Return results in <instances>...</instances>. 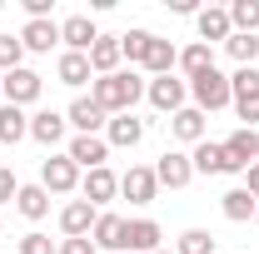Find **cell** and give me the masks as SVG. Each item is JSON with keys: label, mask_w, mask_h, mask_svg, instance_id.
Masks as SVG:
<instances>
[{"label": "cell", "mask_w": 259, "mask_h": 254, "mask_svg": "<svg viewBox=\"0 0 259 254\" xmlns=\"http://www.w3.org/2000/svg\"><path fill=\"white\" fill-rule=\"evenodd\" d=\"M140 95H145V80H140L135 70H115V75H100V80H90V100H95L110 120H115V115H130Z\"/></svg>", "instance_id": "1"}, {"label": "cell", "mask_w": 259, "mask_h": 254, "mask_svg": "<svg viewBox=\"0 0 259 254\" xmlns=\"http://www.w3.org/2000/svg\"><path fill=\"white\" fill-rule=\"evenodd\" d=\"M190 95H194V110H199V115H214V110L234 105L229 75H220V70H204V75H194V80H190Z\"/></svg>", "instance_id": "2"}, {"label": "cell", "mask_w": 259, "mask_h": 254, "mask_svg": "<svg viewBox=\"0 0 259 254\" xmlns=\"http://www.w3.org/2000/svg\"><path fill=\"white\" fill-rule=\"evenodd\" d=\"M40 90H45V80H40L35 70H25V65H20V70H10V75L0 80L5 105H20V110H25V105H35V100H40Z\"/></svg>", "instance_id": "3"}, {"label": "cell", "mask_w": 259, "mask_h": 254, "mask_svg": "<svg viewBox=\"0 0 259 254\" xmlns=\"http://www.w3.org/2000/svg\"><path fill=\"white\" fill-rule=\"evenodd\" d=\"M145 95H150V105H155V110H164V115H180V110H185V100H190V80L160 75V80H150V85H145Z\"/></svg>", "instance_id": "4"}, {"label": "cell", "mask_w": 259, "mask_h": 254, "mask_svg": "<svg viewBox=\"0 0 259 254\" xmlns=\"http://www.w3.org/2000/svg\"><path fill=\"white\" fill-rule=\"evenodd\" d=\"M40 185H45L50 194L80 190V170H75V159H70V155H50L45 164H40Z\"/></svg>", "instance_id": "5"}, {"label": "cell", "mask_w": 259, "mask_h": 254, "mask_svg": "<svg viewBox=\"0 0 259 254\" xmlns=\"http://www.w3.org/2000/svg\"><path fill=\"white\" fill-rule=\"evenodd\" d=\"M225 155H229V175H244L249 164H259V130H234L225 140Z\"/></svg>", "instance_id": "6"}, {"label": "cell", "mask_w": 259, "mask_h": 254, "mask_svg": "<svg viewBox=\"0 0 259 254\" xmlns=\"http://www.w3.org/2000/svg\"><path fill=\"white\" fill-rule=\"evenodd\" d=\"M120 194H125L130 204H150V199L160 194V180H155V170H150V164H130L125 175H120Z\"/></svg>", "instance_id": "7"}, {"label": "cell", "mask_w": 259, "mask_h": 254, "mask_svg": "<svg viewBox=\"0 0 259 254\" xmlns=\"http://www.w3.org/2000/svg\"><path fill=\"white\" fill-rule=\"evenodd\" d=\"M95 220H100V209L90 204V199H70L60 209V229H65V239H85L90 229H95Z\"/></svg>", "instance_id": "8"}, {"label": "cell", "mask_w": 259, "mask_h": 254, "mask_svg": "<svg viewBox=\"0 0 259 254\" xmlns=\"http://www.w3.org/2000/svg\"><path fill=\"white\" fill-rule=\"evenodd\" d=\"M65 155L75 159V170H100L110 159V145H105V135H75Z\"/></svg>", "instance_id": "9"}, {"label": "cell", "mask_w": 259, "mask_h": 254, "mask_svg": "<svg viewBox=\"0 0 259 254\" xmlns=\"http://www.w3.org/2000/svg\"><path fill=\"white\" fill-rule=\"evenodd\" d=\"M80 194H85V199L100 209V204H110V199L120 194V175H115L110 164H100V170H90V175L80 180Z\"/></svg>", "instance_id": "10"}, {"label": "cell", "mask_w": 259, "mask_h": 254, "mask_svg": "<svg viewBox=\"0 0 259 254\" xmlns=\"http://www.w3.org/2000/svg\"><path fill=\"white\" fill-rule=\"evenodd\" d=\"M155 180H160V185H169V190H185V185L194 180L190 155H180V150H164L160 164H155Z\"/></svg>", "instance_id": "11"}, {"label": "cell", "mask_w": 259, "mask_h": 254, "mask_svg": "<svg viewBox=\"0 0 259 254\" xmlns=\"http://www.w3.org/2000/svg\"><path fill=\"white\" fill-rule=\"evenodd\" d=\"M160 244V224L155 220H125V254H155Z\"/></svg>", "instance_id": "12"}, {"label": "cell", "mask_w": 259, "mask_h": 254, "mask_svg": "<svg viewBox=\"0 0 259 254\" xmlns=\"http://www.w3.org/2000/svg\"><path fill=\"white\" fill-rule=\"evenodd\" d=\"M60 40H65V50L90 55V45L100 40V30H95V20H90V15H70V20L60 25Z\"/></svg>", "instance_id": "13"}, {"label": "cell", "mask_w": 259, "mask_h": 254, "mask_svg": "<svg viewBox=\"0 0 259 254\" xmlns=\"http://www.w3.org/2000/svg\"><path fill=\"white\" fill-rule=\"evenodd\" d=\"M65 120L80 130V135H100V130L110 125V115H105V110H100V105H95L90 95H80V100H75V105L65 110Z\"/></svg>", "instance_id": "14"}, {"label": "cell", "mask_w": 259, "mask_h": 254, "mask_svg": "<svg viewBox=\"0 0 259 254\" xmlns=\"http://www.w3.org/2000/svg\"><path fill=\"white\" fill-rule=\"evenodd\" d=\"M194 25H199V40H204V45H209V40H229V35H234L225 5H204V10H194Z\"/></svg>", "instance_id": "15"}, {"label": "cell", "mask_w": 259, "mask_h": 254, "mask_svg": "<svg viewBox=\"0 0 259 254\" xmlns=\"http://www.w3.org/2000/svg\"><path fill=\"white\" fill-rule=\"evenodd\" d=\"M145 70H150V80H160V75H169L175 65H180V50L169 45V40H160V35H150V45H145Z\"/></svg>", "instance_id": "16"}, {"label": "cell", "mask_w": 259, "mask_h": 254, "mask_svg": "<svg viewBox=\"0 0 259 254\" xmlns=\"http://www.w3.org/2000/svg\"><path fill=\"white\" fill-rule=\"evenodd\" d=\"M145 140V120H135V110L130 115H115L110 125H105V145H120V150H135Z\"/></svg>", "instance_id": "17"}, {"label": "cell", "mask_w": 259, "mask_h": 254, "mask_svg": "<svg viewBox=\"0 0 259 254\" xmlns=\"http://www.w3.org/2000/svg\"><path fill=\"white\" fill-rule=\"evenodd\" d=\"M190 164H194V175H229V155H225V145H214V140H199Z\"/></svg>", "instance_id": "18"}, {"label": "cell", "mask_w": 259, "mask_h": 254, "mask_svg": "<svg viewBox=\"0 0 259 254\" xmlns=\"http://www.w3.org/2000/svg\"><path fill=\"white\" fill-rule=\"evenodd\" d=\"M20 45L35 50V55H50V45H60V25H55V20H25Z\"/></svg>", "instance_id": "19"}, {"label": "cell", "mask_w": 259, "mask_h": 254, "mask_svg": "<svg viewBox=\"0 0 259 254\" xmlns=\"http://www.w3.org/2000/svg\"><path fill=\"white\" fill-rule=\"evenodd\" d=\"M120 60H125V55H120V35H100L95 45H90V70H95V80L100 75H115Z\"/></svg>", "instance_id": "20"}, {"label": "cell", "mask_w": 259, "mask_h": 254, "mask_svg": "<svg viewBox=\"0 0 259 254\" xmlns=\"http://www.w3.org/2000/svg\"><path fill=\"white\" fill-rule=\"evenodd\" d=\"M90 239H95V249H115V254H125V220L120 215H100L95 229H90Z\"/></svg>", "instance_id": "21"}, {"label": "cell", "mask_w": 259, "mask_h": 254, "mask_svg": "<svg viewBox=\"0 0 259 254\" xmlns=\"http://www.w3.org/2000/svg\"><path fill=\"white\" fill-rule=\"evenodd\" d=\"M65 125H70L65 115H55V110H40V115H30V140H40L45 150H55V145L65 140Z\"/></svg>", "instance_id": "22"}, {"label": "cell", "mask_w": 259, "mask_h": 254, "mask_svg": "<svg viewBox=\"0 0 259 254\" xmlns=\"http://www.w3.org/2000/svg\"><path fill=\"white\" fill-rule=\"evenodd\" d=\"M55 75H60V85H70V90H80L85 80H95V70H90V55H75V50H65V55H60Z\"/></svg>", "instance_id": "23"}, {"label": "cell", "mask_w": 259, "mask_h": 254, "mask_svg": "<svg viewBox=\"0 0 259 254\" xmlns=\"http://www.w3.org/2000/svg\"><path fill=\"white\" fill-rule=\"evenodd\" d=\"M169 135L185 140V145H199V140H204V115H199L194 105H185L180 115H169Z\"/></svg>", "instance_id": "24"}, {"label": "cell", "mask_w": 259, "mask_h": 254, "mask_svg": "<svg viewBox=\"0 0 259 254\" xmlns=\"http://www.w3.org/2000/svg\"><path fill=\"white\" fill-rule=\"evenodd\" d=\"M30 135V115L20 105H0V145H20Z\"/></svg>", "instance_id": "25"}, {"label": "cell", "mask_w": 259, "mask_h": 254, "mask_svg": "<svg viewBox=\"0 0 259 254\" xmlns=\"http://www.w3.org/2000/svg\"><path fill=\"white\" fill-rule=\"evenodd\" d=\"M15 209H20L25 220H45V215H50V190H45V185H20Z\"/></svg>", "instance_id": "26"}, {"label": "cell", "mask_w": 259, "mask_h": 254, "mask_svg": "<svg viewBox=\"0 0 259 254\" xmlns=\"http://www.w3.org/2000/svg\"><path fill=\"white\" fill-rule=\"evenodd\" d=\"M220 209H225V220H234V224H244V220H254V209H259V199L249 190H244V185H239V190H229L225 199H220Z\"/></svg>", "instance_id": "27"}, {"label": "cell", "mask_w": 259, "mask_h": 254, "mask_svg": "<svg viewBox=\"0 0 259 254\" xmlns=\"http://www.w3.org/2000/svg\"><path fill=\"white\" fill-rule=\"evenodd\" d=\"M180 70H185V75H204V70H214V50H209V45H204V40H194V45H185V50H180Z\"/></svg>", "instance_id": "28"}, {"label": "cell", "mask_w": 259, "mask_h": 254, "mask_svg": "<svg viewBox=\"0 0 259 254\" xmlns=\"http://www.w3.org/2000/svg\"><path fill=\"white\" fill-rule=\"evenodd\" d=\"M229 25H234V35H254L259 30V0H234L229 5Z\"/></svg>", "instance_id": "29"}, {"label": "cell", "mask_w": 259, "mask_h": 254, "mask_svg": "<svg viewBox=\"0 0 259 254\" xmlns=\"http://www.w3.org/2000/svg\"><path fill=\"white\" fill-rule=\"evenodd\" d=\"M229 90H234V105H244V100H259V70H254V65L234 70V75H229Z\"/></svg>", "instance_id": "30"}, {"label": "cell", "mask_w": 259, "mask_h": 254, "mask_svg": "<svg viewBox=\"0 0 259 254\" xmlns=\"http://www.w3.org/2000/svg\"><path fill=\"white\" fill-rule=\"evenodd\" d=\"M225 50L239 60V70H244V65H254V60H259V35H229Z\"/></svg>", "instance_id": "31"}, {"label": "cell", "mask_w": 259, "mask_h": 254, "mask_svg": "<svg viewBox=\"0 0 259 254\" xmlns=\"http://www.w3.org/2000/svg\"><path fill=\"white\" fill-rule=\"evenodd\" d=\"M175 254H214V234L209 229H185L180 244H175Z\"/></svg>", "instance_id": "32"}, {"label": "cell", "mask_w": 259, "mask_h": 254, "mask_svg": "<svg viewBox=\"0 0 259 254\" xmlns=\"http://www.w3.org/2000/svg\"><path fill=\"white\" fill-rule=\"evenodd\" d=\"M20 55H25L20 35H0V70H5V75H10V70H20Z\"/></svg>", "instance_id": "33"}, {"label": "cell", "mask_w": 259, "mask_h": 254, "mask_svg": "<svg viewBox=\"0 0 259 254\" xmlns=\"http://www.w3.org/2000/svg\"><path fill=\"white\" fill-rule=\"evenodd\" d=\"M145 45H150V30H130V35H120V55H130V65L145 60Z\"/></svg>", "instance_id": "34"}, {"label": "cell", "mask_w": 259, "mask_h": 254, "mask_svg": "<svg viewBox=\"0 0 259 254\" xmlns=\"http://www.w3.org/2000/svg\"><path fill=\"white\" fill-rule=\"evenodd\" d=\"M55 249H60V244H55L50 234H40V229H30V234L20 239V254H55Z\"/></svg>", "instance_id": "35"}, {"label": "cell", "mask_w": 259, "mask_h": 254, "mask_svg": "<svg viewBox=\"0 0 259 254\" xmlns=\"http://www.w3.org/2000/svg\"><path fill=\"white\" fill-rule=\"evenodd\" d=\"M15 194H20V180H15V170H5V164H0V204H5V199H15Z\"/></svg>", "instance_id": "36"}, {"label": "cell", "mask_w": 259, "mask_h": 254, "mask_svg": "<svg viewBox=\"0 0 259 254\" xmlns=\"http://www.w3.org/2000/svg\"><path fill=\"white\" fill-rule=\"evenodd\" d=\"M55 254H95V239H90V234H85V239H60Z\"/></svg>", "instance_id": "37"}, {"label": "cell", "mask_w": 259, "mask_h": 254, "mask_svg": "<svg viewBox=\"0 0 259 254\" xmlns=\"http://www.w3.org/2000/svg\"><path fill=\"white\" fill-rule=\"evenodd\" d=\"M234 115L244 120V130H254V125H259V100H244V105H234Z\"/></svg>", "instance_id": "38"}, {"label": "cell", "mask_w": 259, "mask_h": 254, "mask_svg": "<svg viewBox=\"0 0 259 254\" xmlns=\"http://www.w3.org/2000/svg\"><path fill=\"white\" fill-rule=\"evenodd\" d=\"M244 190L259 199V164H249V170H244Z\"/></svg>", "instance_id": "39"}, {"label": "cell", "mask_w": 259, "mask_h": 254, "mask_svg": "<svg viewBox=\"0 0 259 254\" xmlns=\"http://www.w3.org/2000/svg\"><path fill=\"white\" fill-rule=\"evenodd\" d=\"M155 254H175V249H155Z\"/></svg>", "instance_id": "40"}, {"label": "cell", "mask_w": 259, "mask_h": 254, "mask_svg": "<svg viewBox=\"0 0 259 254\" xmlns=\"http://www.w3.org/2000/svg\"><path fill=\"white\" fill-rule=\"evenodd\" d=\"M254 224H259V209H254Z\"/></svg>", "instance_id": "41"}]
</instances>
